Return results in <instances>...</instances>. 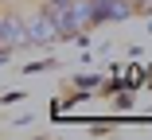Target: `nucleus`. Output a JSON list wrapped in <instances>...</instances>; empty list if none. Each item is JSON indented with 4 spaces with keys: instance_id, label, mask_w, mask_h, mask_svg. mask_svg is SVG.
I'll use <instances>...</instances> for the list:
<instances>
[{
    "instance_id": "nucleus-1",
    "label": "nucleus",
    "mask_w": 152,
    "mask_h": 140,
    "mask_svg": "<svg viewBox=\"0 0 152 140\" xmlns=\"http://www.w3.org/2000/svg\"><path fill=\"white\" fill-rule=\"evenodd\" d=\"M55 43H58L55 20H51L43 8L27 12V16H23V51H47V47H55Z\"/></svg>"
},
{
    "instance_id": "nucleus-2",
    "label": "nucleus",
    "mask_w": 152,
    "mask_h": 140,
    "mask_svg": "<svg viewBox=\"0 0 152 140\" xmlns=\"http://www.w3.org/2000/svg\"><path fill=\"white\" fill-rule=\"evenodd\" d=\"M137 16L133 0H90V27L102 23H129Z\"/></svg>"
},
{
    "instance_id": "nucleus-3",
    "label": "nucleus",
    "mask_w": 152,
    "mask_h": 140,
    "mask_svg": "<svg viewBox=\"0 0 152 140\" xmlns=\"http://www.w3.org/2000/svg\"><path fill=\"white\" fill-rule=\"evenodd\" d=\"M0 51H23V12L0 8Z\"/></svg>"
},
{
    "instance_id": "nucleus-4",
    "label": "nucleus",
    "mask_w": 152,
    "mask_h": 140,
    "mask_svg": "<svg viewBox=\"0 0 152 140\" xmlns=\"http://www.w3.org/2000/svg\"><path fill=\"white\" fill-rule=\"evenodd\" d=\"M39 8L55 20V27H58V43L74 35V31H70V0H39Z\"/></svg>"
},
{
    "instance_id": "nucleus-5",
    "label": "nucleus",
    "mask_w": 152,
    "mask_h": 140,
    "mask_svg": "<svg viewBox=\"0 0 152 140\" xmlns=\"http://www.w3.org/2000/svg\"><path fill=\"white\" fill-rule=\"evenodd\" d=\"M98 82H102L98 74H78V78H74V86H78V90H94Z\"/></svg>"
},
{
    "instance_id": "nucleus-6",
    "label": "nucleus",
    "mask_w": 152,
    "mask_h": 140,
    "mask_svg": "<svg viewBox=\"0 0 152 140\" xmlns=\"http://www.w3.org/2000/svg\"><path fill=\"white\" fill-rule=\"evenodd\" d=\"M133 8H137V16H148L152 12V0H133Z\"/></svg>"
},
{
    "instance_id": "nucleus-7",
    "label": "nucleus",
    "mask_w": 152,
    "mask_h": 140,
    "mask_svg": "<svg viewBox=\"0 0 152 140\" xmlns=\"http://www.w3.org/2000/svg\"><path fill=\"white\" fill-rule=\"evenodd\" d=\"M0 4H12V0H0Z\"/></svg>"
}]
</instances>
